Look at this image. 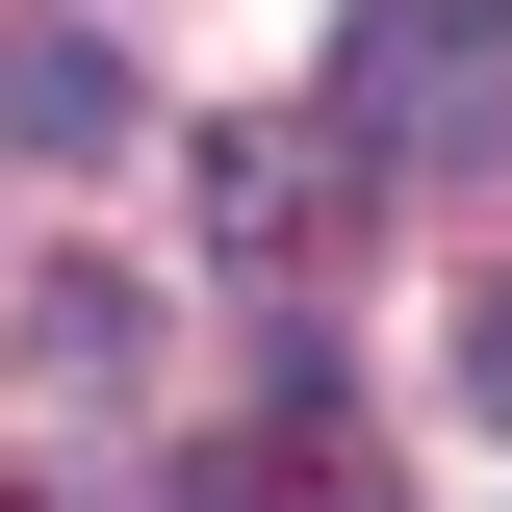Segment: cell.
<instances>
[{"label": "cell", "mask_w": 512, "mask_h": 512, "mask_svg": "<svg viewBox=\"0 0 512 512\" xmlns=\"http://www.w3.org/2000/svg\"><path fill=\"white\" fill-rule=\"evenodd\" d=\"M436 26H512V0H436Z\"/></svg>", "instance_id": "obj_5"}, {"label": "cell", "mask_w": 512, "mask_h": 512, "mask_svg": "<svg viewBox=\"0 0 512 512\" xmlns=\"http://www.w3.org/2000/svg\"><path fill=\"white\" fill-rule=\"evenodd\" d=\"M461 410H512V282H487V308H461Z\"/></svg>", "instance_id": "obj_4"}, {"label": "cell", "mask_w": 512, "mask_h": 512, "mask_svg": "<svg viewBox=\"0 0 512 512\" xmlns=\"http://www.w3.org/2000/svg\"><path fill=\"white\" fill-rule=\"evenodd\" d=\"M0 154H52V180L128 154V52H103V26H0Z\"/></svg>", "instance_id": "obj_2"}, {"label": "cell", "mask_w": 512, "mask_h": 512, "mask_svg": "<svg viewBox=\"0 0 512 512\" xmlns=\"http://www.w3.org/2000/svg\"><path fill=\"white\" fill-rule=\"evenodd\" d=\"M205 512H384L359 436H205Z\"/></svg>", "instance_id": "obj_3"}, {"label": "cell", "mask_w": 512, "mask_h": 512, "mask_svg": "<svg viewBox=\"0 0 512 512\" xmlns=\"http://www.w3.org/2000/svg\"><path fill=\"white\" fill-rule=\"evenodd\" d=\"M359 128H231V154H205V231L256 256V282H308V256H359Z\"/></svg>", "instance_id": "obj_1"}]
</instances>
